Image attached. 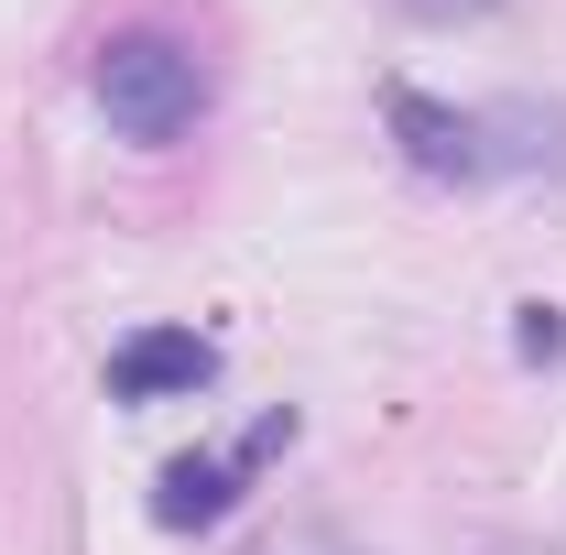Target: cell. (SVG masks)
Wrapping results in <instances>:
<instances>
[{
    "label": "cell",
    "instance_id": "3",
    "mask_svg": "<svg viewBox=\"0 0 566 555\" xmlns=\"http://www.w3.org/2000/svg\"><path fill=\"white\" fill-rule=\"evenodd\" d=\"M381 109H392V142H403L415 175H436V186H480V175H491L480 109H447V98H424V87H392Z\"/></svg>",
    "mask_w": 566,
    "mask_h": 555
},
{
    "label": "cell",
    "instance_id": "5",
    "mask_svg": "<svg viewBox=\"0 0 566 555\" xmlns=\"http://www.w3.org/2000/svg\"><path fill=\"white\" fill-rule=\"evenodd\" d=\"M480 153H491V175H566V109L501 98V109H480Z\"/></svg>",
    "mask_w": 566,
    "mask_h": 555
},
{
    "label": "cell",
    "instance_id": "8",
    "mask_svg": "<svg viewBox=\"0 0 566 555\" xmlns=\"http://www.w3.org/2000/svg\"><path fill=\"white\" fill-rule=\"evenodd\" d=\"M415 22H480V11H501V0H403Z\"/></svg>",
    "mask_w": 566,
    "mask_h": 555
},
{
    "label": "cell",
    "instance_id": "7",
    "mask_svg": "<svg viewBox=\"0 0 566 555\" xmlns=\"http://www.w3.org/2000/svg\"><path fill=\"white\" fill-rule=\"evenodd\" d=\"M262 555H349V545H338L327 523H294V534H273V545H262Z\"/></svg>",
    "mask_w": 566,
    "mask_h": 555
},
{
    "label": "cell",
    "instance_id": "1",
    "mask_svg": "<svg viewBox=\"0 0 566 555\" xmlns=\"http://www.w3.org/2000/svg\"><path fill=\"white\" fill-rule=\"evenodd\" d=\"M87 87H98V109H109L120 142H186L197 109H208V66H197L175 33H120V44H98Z\"/></svg>",
    "mask_w": 566,
    "mask_h": 555
},
{
    "label": "cell",
    "instance_id": "4",
    "mask_svg": "<svg viewBox=\"0 0 566 555\" xmlns=\"http://www.w3.org/2000/svg\"><path fill=\"white\" fill-rule=\"evenodd\" d=\"M218 381V338L197 327H142L120 359H109V392L120 404H186V392H208Z\"/></svg>",
    "mask_w": 566,
    "mask_h": 555
},
{
    "label": "cell",
    "instance_id": "2",
    "mask_svg": "<svg viewBox=\"0 0 566 555\" xmlns=\"http://www.w3.org/2000/svg\"><path fill=\"white\" fill-rule=\"evenodd\" d=\"M283 447H294V415H262L240 447H218V458H175V469L153 480V523H164V534H208L218 512L240 501V480H251L262 458H283Z\"/></svg>",
    "mask_w": 566,
    "mask_h": 555
},
{
    "label": "cell",
    "instance_id": "6",
    "mask_svg": "<svg viewBox=\"0 0 566 555\" xmlns=\"http://www.w3.org/2000/svg\"><path fill=\"white\" fill-rule=\"evenodd\" d=\"M566 327H556V305H523V359H556Z\"/></svg>",
    "mask_w": 566,
    "mask_h": 555
}]
</instances>
